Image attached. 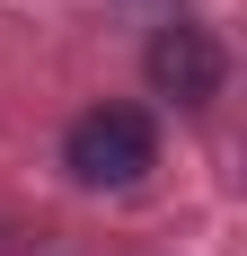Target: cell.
Segmentation results:
<instances>
[{
	"label": "cell",
	"mask_w": 247,
	"mask_h": 256,
	"mask_svg": "<svg viewBox=\"0 0 247 256\" xmlns=\"http://www.w3.org/2000/svg\"><path fill=\"white\" fill-rule=\"evenodd\" d=\"M142 80H150V98H168V106H212L221 80H230V53H221L212 26L168 18V26L142 44Z\"/></svg>",
	"instance_id": "cell-2"
},
{
	"label": "cell",
	"mask_w": 247,
	"mask_h": 256,
	"mask_svg": "<svg viewBox=\"0 0 247 256\" xmlns=\"http://www.w3.org/2000/svg\"><path fill=\"white\" fill-rule=\"evenodd\" d=\"M150 168H159V124H150L142 106H88V115H71V132H62V177L71 186L124 194Z\"/></svg>",
	"instance_id": "cell-1"
}]
</instances>
